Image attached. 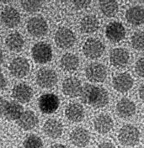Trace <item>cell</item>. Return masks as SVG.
Returning <instances> with one entry per match:
<instances>
[{"instance_id": "836d02e7", "label": "cell", "mask_w": 144, "mask_h": 148, "mask_svg": "<svg viewBox=\"0 0 144 148\" xmlns=\"http://www.w3.org/2000/svg\"><path fill=\"white\" fill-rule=\"evenodd\" d=\"M8 103H9V102L7 101L5 99L0 97V118L4 116Z\"/></svg>"}, {"instance_id": "d4e9b609", "label": "cell", "mask_w": 144, "mask_h": 148, "mask_svg": "<svg viewBox=\"0 0 144 148\" xmlns=\"http://www.w3.org/2000/svg\"><path fill=\"white\" fill-rule=\"evenodd\" d=\"M5 44L10 51L18 52L23 49L25 41L23 36L19 32H13L6 37Z\"/></svg>"}, {"instance_id": "cb8c5ba5", "label": "cell", "mask_w": 144, "mask_h": 148, "mask_svg": "<svg viewBox=\"0 0 144 148\" xmlns=\"http://www.w3.org/2000/svg\"><path fill=\"white\" fill-rule=\"evenodd\" d=\"M99 19L94 14H88L84 16L80 21V29L83 33H94L99 29Z\"/></svg>"}, {"instance_id": "d590c367", "label": "cell", "mask_w": 144, "mask_h": 148, "mask_svg": "<svg viewBox=\"0 0 144 148\" xmlns=\"http://www.w3.org/2000/svg\"><path fill=\"white\" fill-rule=\"evenodd\" d=\"M97 148H116V147L111 143V142H102L99 144V147Z\"/></svg>"}, {"instance_id": "8fae6325", "label": "cell", "mask_w": 144, "mask_h": 148, "mask_svg": "<svg viewBox=\"0 0 144 148\" xmlns=\"http://www.w3.org/2000/svg\"><path fill=\"white\" fill-rule=\"evenodd\" d=\"M105 35L110 41L119 42L126 36V29L121 23L118 21H113L109 23L106 26Z\"/></svg>"}, {"instance_id": "4dcf8cb0", "label": "cell", "mask_w": 144, "mask_h": 148, "mask_svg": "<svg viewBox=\"0 0 144 148\" xmlns=\"http://www.w3.org/2000/svg\"><path fill=\"white\" fill-rule=\"evenodd\" d=\"M21 6L25 11L30 13H34L38 11L42 6V2L41 1H23L21 2Z\"/></svg>"}, {"instance_id": "2e32d148", "label": "cell", "mask_w": 144, "mask_h": 148, "mask_svg": "<svg viewBox=\"0 0 144 148\" xmlns=\"http://www.w3.org/2000/svg\"><path fill=\"white\" fill-rule=\"evenodd\" d=\"M130 56L128 51L123 48H115L111 51L110 61L111 64L117 68L124 67L129 62Z\"/></svg>"}, {"instance_id": "5b68a950", "label": "cell", "mask_w": 144, "mask_h": 148, "mask_svg": "<svg viewBox=\"0 0 144 148\" xmlns=\"http://www.w3.org/2000/svg\"><path fill=\"white\" fill-rule=\"evenodd\" d=\"M75 41V35L68 28H60L55 34V42L56 46L62 49H68L72 47Z\"/></svg>"}, {"instance_id": "ba28073f", "label": "cell", "mask_w": 144, "mask_h": 148, "mask_svg": "<svg viewBox=\"0 0 144 148\" xmlns=\"http://www.w3.org/2000/svg\"><path fill=\"white\" fill-rule=\"evenodd\" d=\"M30 65L28 60L25 57H16L14 58L9 66V72L12 76L22 78L25 77L30 72Z\"/></svg>"}, {"instance_id": "f35d334b", "label": "cell", "mask_w": 144, "mask_h": 148, "mask_svg": "<svg viewBox=\"0 0 144 148\" xmlns=\"http://www.w3.org/2000/svg\"><path fill=\"white\" fill-rule=\"evenodd\" d=\"M3 61V51H2V50L0 49V65L2 64Z\"/></svg>"}, {"instance_id": "277c9868", "label": "cell", "mask_w": 144, "mask_h": 148, "mask_svg": "<svg viewBox=\"0 0 144 148\" xmlns=\"http://www.w3.org/2000/svg\"><path fill=\"white\" fill-rule=\"evenodd\" d=\"M32 56L37 63H46L52 58V47L45 42H38L32 48Z\"/></svg>"}, {"instance_id": "4316f807", "label": "cell", "mask_w": 144, "mask_h": 148, "mask_svg": "<svg viewBox=\"0 0 144 148\" xmlns=\"http://www.w3.org/2000/svg\"><path fill=\"white\" fill-rule=\"evenodd\" d=\"M23 112V108L19 103L16 101L9 102L4 116H6V118L9 120H18Z\"/></svg>"}, {"instance_id": "9a60e30c", "label": "cell", "mask_w": 144, "mask_h": 148, "mask_svg": "<svg viewBox=\"0 0 144 148\" xmlns=\"http://www.w3.org/2000/svg\"><path fill=\"white\" fill-rule=\"evenodd\" d=\"M133 86V78L130 74L124 73L116 75L113 79V87L118 92H126Z\"/></svg>"}, {"instance_id": "7402d4cb", "label": "cell", "mask_w": 144, "mask_h": 148, "mask_svg": "<svg viewBox=\"0 0 144 148\" xmlns=\"http://www.w3.org/2000/svg\"><path fill=\"white\" fill-rule=\"evenodd\" d=\"M65 114L67 118L72 122H79L84 118L83 107L79 103H72L66 108Z\"/></svg>"}, {"instance_id": "d6a6232c", "label": "cell", "mask_w": 144, "mask_h": 148, "mask_svg": "<svg viewBox=\"0 0 144 148\" xmlns=\"http://www.w3.org/2000/svg\"><path fill=\"white\" fill-rule=\"evenodd\" d=\"M91 2L90 1H73L72 4L74 5V7L78 9H86L88 6H90Z\"/></svg>"}, {"instance_id": "d6986e66", "label": "cell", "mask_w": 144, "mask_h": 148, "mask_svg": "<svg viewBox=\"0 0 144 148\" xmlns=\"http://www.w3.org/2000/svg\"><path fill=\"white\" fill-rule=\"evenodd\" d=\"M94 129L100 134H106L110 132L114 126L112 118L108 114H99L94 121Z\"/></svg>"}, {"instance_id": "30bf717a", "label": "cell", "mask_w": 144, "mask_h": 148, "mask_svg": "<svg viewBox=\"0 0 144 148\" xmlns=\"http://www.w3.org/2000/svg\"><path fill=\"white\" fill-rule=\"evenodd\" d=\"M28 32L35 37L45 36L48 30V25L45 19L41 17H33L27 23Z\"/></svg>"}, {"instance_id": "83f0119b", "label": "cell", "mask_w": 144, "mask_h": 148, "mask_svg": "<svg viewBox=\"0 0 144 148\" xmlns=\"http://www.w3.org/2000/svg\"><path fill=\"white\" fill-rule=\"evenodd\" d=\"M99 8L105 16L113 17L118 12L119 5L116 1H101L99 2Z\"/></svg>"}, {"instance_id": "7a4b0ae2", "label": "cell", "mask_w": 144, "mask_h": 148, "mask_svg": "<svg viewBox=\"0 0 144 148\" xmlns=\"http://www.w3.org/2000/svg\"><path fill=\"white\" fill-rule=\"evenodd\" d=\"M118 138L122 145L126 147H133L139 142L140 132L134 125H126L120 130Z\"/></svg>"}, {"instance_id": "5bb4252c", "label": "cell", "mask_w": 144, "mask_h": 148, "mask_svg": "<svg viewBox=\"0 0 144 148\" xmlns=\"http://www.w3.org/2000/svg\"><path fill=\"white\" fill-rule=\"evenodd\" d=\"M70 140L74 146L78 147H84L90 142V132L83 127L75 128L70 134Z\"/></svg>"}, {"instance_id": "ffe728a7", "label": "cell", "mask_w": 144, "mask_h": 148, "mask_svg": "<svg viewBox=\"0 0 144 148\" xmlns=\"http://www.w3.org/2000/svg\"><path fill=\"white\" fill-rule=\"evenodd\" d=\"M38 124V118L31 110L24 111L18 119V125L21 129L30 130L35 128Z\"/></svg>"}, {"instance_id": "8992f818", "label": "cell", "mask_w": 144, "mask_h": 148, "mask_svg": "<svg viewBox=\"0 0 144 148\" xmlns=\"http://www.w3.org/2000/svg\"><path fill=\"white\" fill-rule=\"evenodd\" d=\"M87 78L94 83H102L105 80L107 76V71L105 66L98 62L90 64L85 70Z\"/></svg>"}, {"instance_id": "e575fe53", "label": "cell", "mask_w": 144, "mask_h": 148, "mask_svg": "<svg viewBox=\"0 0 144 148\" xmlns=\"http://www.w3.org/2000/svg\"><path fill=\"white\" fill-rule=\"evenodd\" d=\"M6 85H7L6 78H5V77L3 76V74L0 73V91L3 90V88H5Z\"/></svg>"}, {"instance_id": "7c38bea8", "label": "cell", "mask_w": 144, "mask_h": 148, "mask_svg": "<svg viewBox=\"0 0 144 148\" xmlns=\"http://www.w3.org/2000/svg\"><path fill=\"white\" fill-rule=\"evenodd\" d=\"M1 21L8 28L16 27L20 22V14L13 7H6L1 13Z\"/></svg>"}, {"instance_id": "4fadbf2b", "label": "cell", "mask_w": 144, "mask_h": 148, "mask_svg": "<svg viewBox=\"0 0 144 148\" xmlns=\"http://www.w3.org/2000/svg\"><path fill=\"white\" fill-rule=\"evenodd\" d=\"M12 96L16 101L25 103L29 102L33 96L32 88L25 83H19L14 87Z\"/></svg>"}, {"instance_id": "f1b7e54d", "label": "cell", "mask_w": 144, "mask_h": 148, "mask_svg": "<svg viewBox=\"0 0 144 148\" xmlns=\"http://www.w3.org/2000/svg\"><path fill=\"white\" fill-rule=\"evenodd\" d=\"M25 148H42V140L36 135H30L24 141Z\"/></svg>"}, {"instance_id": "8d00e7d4", "label": "cell", "mask_w": 144, "mask_h": 148, "mask_svg": "<svg viewBox=\"0 0 144 148\" xmlns=\"http://www.w3.org/2000/svg\"><path fill=\"white\" fill-rule=\"evenodd\" d=\"M139 95H140L141 99L143 100L144 98V84L143 83H142V84H141V86H140V88H139Z\"/></svg>"}, {"instance_id": "74e56055", "label": "cell", "mask_w": 144, "mask_h": 148, "mask_svg": "<svg viewBox=\"0 0 144 148\" xmlns=\"http://www.w3.org/2000/svg\"><path fill=\"white\" fill-rule=\"evenodd\" d=\"M50 148H68L66 146L62 145V144H55L53 146H52Z\"/></svg>"}, {"instance_id": "9c48e42d", "label": "cell", "mask_w": 144, "mask_h": 148, "mask_svg": "<svg viewBox=\"0 0 144 148\" xmlns=\"http://www.w3.org/2000/svg\"><path fill=\"white\" fill-rule=\"evenodd\" d=\"M59 98L54 93H45L39 99V108L44 114H52L59 107Z\"/></svg>"}, {"instance_id": "52a82bcc", "label": "cell", "mask_w": 144, "mask_h": 148, "mask_svg": "<svg viewBox=\"0 0 144 148\" xmlns=\"http://www.w3.org/2000/svg\"><path fill=\"white\" fill-rule=\"evenodd\" d=\"M36 83L43 88H52L57 83V75L52 69L42 68L36 74Z\"/></svg>"}, {"instance_id": "6da1fadb", "label": "cell", "mask_w": 144, "mask_h": 148, "mask_svg": "<svg viewBox=\"0 0 144 148\" xmlns=\"http://www.w3.org/2000/svg\"><path fill=\"white\" fill-rule=\"evenodd\" d=\"M79 95L83 103L94 108L105 107L109 102L107 91L103 88L92 84H85L82 87Z\"/></svg>"}, {"instance_id": "ac0fdd59", "label": "cell", "mask_w": 144, "mask_h": 148, "mask_svg": "<svg viewBox=\"0 0 144 148\" xmlns=\"http://www.w3.org/2000/svg\"><path fill=\"white\" fill-rule=\"evenodd\" d=\"M43 130L45 134L52 139L59 138L63 131V126L60 121L55 119H49L45 122L43 125Z\"/></svg>"}, {"instance_id": "3957f363", "label": "cell", "mask_w": 144, "mask_h": 148, "mask_svg": "<svg viewBox=\"0 0 144 148\" xmlns=\"http://www.w3.org/2000/svg\"><path fill=\"white\" fill-rule=\"evenodd\" d=\"M105 51L104 44L96 38H89L83 44V51L86 57L90 59H97L100 57Z\"/></svg>"}, {"instance_id": "484cf974", "label": "cell", "mask_w": 144, "mask_h": 148, "mask_svg": "<svg viewBox=\"0 0 144 148\" xmlns=\"http://www.w3.org/2000/svg\"><path fill=\"white\" fill-rule=\"evenodd\" d=\"M61 66L66 72H73L77 70L79 66V59L72 53H66L63 55L60 61Z\"/></svg>"}, {"instance_id": "e0dca14e", "label": "cell", "mask_w": 144, "mask_h": 148, "mask_svg": "<svg viewBox=\"0 0 144 148\" xmlns=\"http://www.w3.org/2000/svg\"><path fill=\"white\" fill-rule=\"evenodd\" d=\"M82 85L80 81L76 77H68L63 83V91L65 95L74 98L80 94Z\"/></svg>"}, {"instance_id": "f546056e", "label": "cell", "mask_w": 144, "mask_h": 148, "mask_svg": "<svg viewBox=\"0 0 144 148\" xmlns=\"http://www.w3.org/2000/svg\"><path fill=\"white\" fill-rule=\"evenodd\" d=\"M132 45L137 51L143 50V32L136 31L132 37Z\"/></svg>"}, {"instance_id": "603a6c76", "label": "cell", "mask_w": 144, "mask_h": 148, "mask_svg": "<svg viewBox=\"0 0 144 148\" xmlns=\"http://www.w3.org/2000/svg\"><path fill=\"white\" fill-rule=\"evenodd\" d=\"M126 20L132 25H140L143 23L144 9L142 6H133L127 9Z\"/></svg>"}, {"instance_id": "1f68e13d", "label": "cell", "mask_w": 144, "mask_h": 148, "mask_svg": "<svg viewBox=\"0 0 144 148\" xmlns=\"http://www.w3.org/2000/svg\"><path fill=\"white\" fill-rule=\"evenodd\" d=\"M144 59L142 57V58H140L137 62H136V73H137L138 76H140V77H143V71H144Z\"/></svg>"}, {"instance_id": "44dd1931", "label": "cell", "mask_w": 144, "mask_h": 148, "mask_svg": "<svg viewBox=\"0 0 144 148\" xmlns=\"http://www.w3.org/2000/svg\"><path fill=\"white\" fill-rule=\"evenodd\" d=\"M116 112L121 118H129L136 112L135 103L128 99H121L116 104Z\"/></svg>"}]
</instances>
